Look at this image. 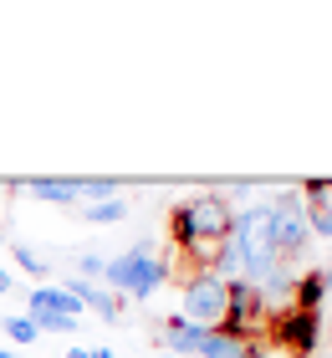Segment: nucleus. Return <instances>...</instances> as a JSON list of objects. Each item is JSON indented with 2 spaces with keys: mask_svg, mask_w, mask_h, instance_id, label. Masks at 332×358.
I'll list each match as a JSON object with an SVG mask.
<instances>
[{
  "mask_svg": "<svg viewBox=\"0 0 332 358\" xmlns=\"http://www.w3.org/2000/svg\"><path fill=\"white\" fill-rule=\"evenodd\" d=\"M245 343L240 338H230V333H220V328H210L205 338H199V348H194V358H236Z\"/></svg>",
  "mask_w": 332,
  "mask_h": 358,
  "instance_id": "nucleus-10",
  "label": "nucleus"
},
{
  "mask_svg": "<svg viewBox=\"0 0 332 358\" xmlns=\"http://www.w3.org/2000/svg\"><path fill=\"white\" fill-rule=\"evenodd\" d=\"M179 215H185L189 236L199 241V246H220V241L230 236V225H236V205H230V194L205 189V194L179 200Z\"/></svg>",
  "mask_w": 332,
  "mask_h": 358,
  "instance_id": "nucleus-3",
  "label": "nucleus"
},
{
  "mask_svg": "<svg viewBox=\"0 0 332 358\" xmlns=\"http://www.w3.org/2000/svg\"><path fill=\"white\" fill-rule=\"evenodd\" d=\"M0 328H6V338H10V343H21V348H31L41 338V328L31 317H0Z\"/></svg>",
  "mask_w": 332,
  "mask_h": 358,
  "instance_id": "nucleus-14",
  "label": "nucleus"
},
{
  "mask_svg": "<svg viewBox=\"0 0 332 358\" xmlns=\"http://www.w3.org/2000/svg\"><path fill=\"white\" fill-rule=\"evenodd\" d=\"M92 358H113V348H92Z\"/></svg>",
  "mask_w": 332,
  "mask_h": 358,
  "instance_id": "nucleus-20",
  "label": "nucleus"
},
{
  "mask_svg": "<svg viewBox=\"0 0 332 358\" xmlns=\"http://www.w3.org/2000/svg\"><path fill=\"white\" fill-rule=\"evenodd\" d=\"M164 358H179V353H164Z\"/></svg>",
  "mask_w": 332,
  "mask_h": 358,
  "instance_id": "nucleus-22",
  "label": "nucleus"
},
{
  "mask_svg": "<svg viewBox=\"0 0 332 358\" xmlns=\"http://www.w3.org/2000/svg\"><path fill=\"white\" fill-rule=\"evenodd\" d=\"M77 194H92V200H113V194H118V185H113V179H77Z\"/></svg>",
  "mask_w": 332,
  "mask_h": 358,
  "instance_id": "nucleus-15",
  "label": "nucleus"
},
{
  "mask_svg": "<svg viewBox=\"0 0 332 358\" xmlns=\"http://www.w3.org/2000/svg\"><path fill=\"white\" fill-rule=\"evenodd\" d=\"M169 262L154 251V241H138L133 251H123V256H113V262L103 266V282H108V292H118V297H133V302H148L154 292L169 282Z\"/></svg>",
  "mask_w": 332,
  "mask_h": 358,
  "instance_id": "nucleus-1",
  "label": "nucleus"
},
{
  "mask_svg": "<svg viewBox=\"0 0 332 358\" xmlns=\"http://www.w3.org/2000/svg\"><path fill=\"white\" fill-rule=\"evenodd\" d=\"M0 358H21V353H15V348H0Z\"/></svg>",
  "mask_w": 332,
  "mask_h": 358,
  "instance_id": "nucleus-21",
  "label": "nucleus"
},
{
  "mask_svg": "<svg viewBox=\"0 0 332 358\" xmlns=\"http://www.w3.org/2000/svg\"><path fill=\"white\" fill-rule=\"evenodd\" d=\"M82 215L92 225H113V220L128 215V200H118V194H113V200H92V205H82Z\"/></svg>",
  "mask_w": 332,
  "mask_h": 358,
  "instance_id": "nucleus-13",
  "label": "nucleus"
},
{
  "mask_svg": "<svg viewBox=\"0 0 332 358\" xmlns=\"http://www.w3.org/2000/svg\"><path fill=\"white\" fill-rule=\"evenodd\" d=\"M302 215H307V231H312V236L332 241V194H327V200H307Z\"/></svg>",
  "mask_w": 332,
  "mask_h": 358,
  "instance_id": "nucleus-11",
  "label": "nucleus"
},
{
  "mask_svg": "<svg viewBox=\"0 0 332 358\" xmlns=\"http://www.w3.org/2000/svg\"><path fill=\"white\" fill-rule=\"evenodd\" d=\"M36 200H46V205H72V200H82L77 194V179H31L26 185Z\"/></svg>",
  "mask_w": 332,
  "mask_h": 358,
  "instance_id": "nucleus-9",
  "label": "nucleus"
},
{
  "mask_svg": "<svg viewBox=\"0 0 332 358\" xmlns=\"http://www.w3.org/2000/svg\"><path fill=\"white\" fill-rule=\"evenodd\" d=\"M236 358H266V348H261V343H245V348H240Z\"/></svg>",
  "mask_w": 332,
  "mask_h": 358,
  "instance_id": "nucleus-17",
  "label": "nucleus"
},
{
  "mask_svg": "<svg viewBox=\"0 0 332 358\" xmlns=\"http://www.w3.org/2000/svg\"><path fill=\"white\" fill-rule=\"evenodd\" d=\"M0 241H6V236H0Z\"/></svg>",
  "mask_w": 332,
  "mask_h": 358,
  "instance_id": "nucleus-23",
  "label": "nucleus"
},
{
  "mask_svg": "<svg viewBox=\"0 0 332 358\" xmlns=\"http://www.w3.org/2000/svg\"><path fill=\"white\" fill-rule=\"evenodd\" d=\"M225 302H230V282H220L215 271H194V276H185V313L179 317L199 322V328H220Z\"/></svg>",
  "mask_w": 332,
  "mask_h": 358,
  "instance_id": "nucleus-5",
  "label": "nucleus"
},
{
  "mask_svg": "<svg viewBox=\"0 0 332 358\" xmlns=\"http://www.w3.org/2000/svg\"><path fill=\"white\" fill-rule=\"evenodd\" d=\"M66 292H72L82 307H92L103 322H118V313H123V297H118V292H108V287H97V282H82V276H72V282H66Z\"/></svg>",
  "mask_w": 332,
  "mask_h": 358,
  "instance_id": "nucleus-8",
  "label": "nucleus"
},
{
  "mask_svg": "<svg viewBox=\"0 0 332 358\" xmlns=\"http://www.w3.org/2000/svg\"><path fill=\"white\" fill-rule=\"evenodd\" d=\"M26 307H31L26 317L36 322L41 333H77V322H82V302L66 287H31Z\"/></svg>",
  "mask_w": 332,
  "mask_h": 358,
  "instance_id": "nucleus-6",
  "label": "nucleus"
},
{
  "mask_svg": "<svg viewBox=\"0 0 332 358\" xmlns=\"http://www.w3.org/2000/svg\"><path fill=\"white\" fill-rule=\"evenodd\" d=\"M230 241H236L240 256H245V282H261V276L276 266V246H271V210H266V205H245V210H236Z\"/></svg>",
  "mask_w": 332,
  "mask_h": 358,
  "instance_id": "nucleus-2",
  "label": "nucleus"
},
{
  "mask_svg": "<svg viewBox=\"0 0 332 358\" xmlns=\"http://www.w3.org/2000/svg\"><path fill=\"white\" fill-rule=\"evenodd\" d=\"M210 328H199V322H189V317H164L159 328H154V343H159V353H179V358H194V348H199V338H205Z\"/></svg>",
  "mask_w": 332,
  "mask_h": 358,
  "instance_id": "nucleus-7",
  "label": "nucleus"
},
{
  "mask_svg": "<svg viewBox=\"0 0 332 358\" xmlns=\"http://www.w3.org/2000/svg\"><path fill=\"white\" fill-rule=\"evenodd\" d=\"M66 358H92V348H72V353H66Z\"/></svg>",
  "mask_w": 332,
  "mask_h": 358,
  "instance_id": "nucleus-19",
  "label": "nucleus"
},
{
  "mask_svg": "<svg viewBox=\"0 0 332 358\" xmlns=\"http://www.w3.org/2000/svg\"><path fill=\"white\" fill-rule=\"evenodd\" d=\"M10 256H15V266H21V271H31L36 282H46V276H52V262H46L41 251H31L26 241H15V246H10Z\"/></svg>",
  "mask_w": 332,
  "mask_h": 358,
  "instance_id": "nucleus-12",
  "label": "nucleus"
},
{
  "mask_svg": "<svg viewBox=\"0 0 332 358\" xmlns=\"http://www.w3.org/2000/svg\"><path fill=\"white\" fill-rule=\"evenodd\" d=\"M266 338L291 353V358H317V343H322V317L317 313H302V307H281V313L266 322Z\"/></svg>",
  "mask_w": 332,
  "mask_h": 358,
  "instance_id": "nucleus-4",
  "label": "nucleus"
},
{
  "mask_svg": "<svg viewBox=\"0 0 332 358\" xmlns=\"http://www.w3.org/2000/svg\"><path fill=\"white\" fill-rule=\"evenodd\" d=\"M103 266H108V262H103V256H92V251H87V256H82V262H77L82 282H92V276H103Z\"/></svg>",
  "mask_w": 332,
  "mask_h": 358,
  "instance_id": "nucleus-16",
  "label": "nucleus"
},
{
  "mask_svg": "<svg viewBox=\"0 0 332 358\" xmlns=\"http://www.w3.org/2000/svg\"><path fill=\"white\" fill-rule=\"evenodd\" d=\"M10 287H15V282H10V271H6V266H0V297H6V292H10Z\"/></svg>",
  "mask_w": 332,
  "mask_h": 358,
  "instance_id": "nucleus-18",
  "label": "nucleus"
}]
</instances>
